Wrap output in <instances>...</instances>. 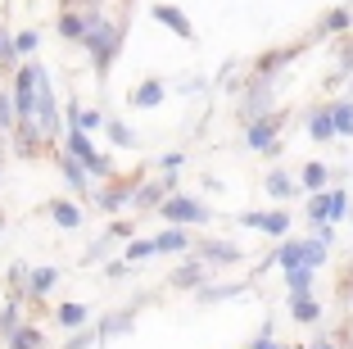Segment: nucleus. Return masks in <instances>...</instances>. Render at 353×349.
<instances>
[{"instance_id":"cd10ccee","label":"nucleus","mask_w":353,"mask_h":349,"mask_svg":"<svg viewBox=\"0 0 353 349\" xmlns=\"http://www.w3.org/2000/svg\"><path fill=\"white\" fill-rule=\"evenodd\" d=\"M50 214H54V223H59V227H77V223H82V214H77L73 205H54Z\"/></svg>"},{"instance_id":"f8f14e48","label":"nucleus","mask_w":353,"mask_h":349,"mask_svg":"<svg viewBox=\"0 0 353 349\" xmlns=\"http://www.w3.org/2000/svg\"><path fill=\"white\" fill-rule=\"evenodd\" d=\"M63 182L73 186V191H86V164L82 159H73V154L63 159Z\"/></svg>"},{"instance_id":"7ed1b4c3","label":"nucleus","mask_w":353,"mask_h":349,"mask_svg":"<svg viewBox=\"0 0 353 349\" xmlns=\"http://www.w3.org/2000/svg\"><path fill=\"white\" fill-rule=\"evenodd\" d=\"M68 154H73V159H82L86 173H95V177H109V168H114L109 159H104V154L91 150V141H86L82 127H68Z\"/></svg>"},{"instance_id":"412c9836","label":"nucleus","mask_w":353,"mask_h":349,"mask_svg":"<svg viewBox=\"0 0 353 349\" xmlns=\"http://www.w3.org/2000/svg\"><path fill=\"white\" fill-rule=\"evenodd\" d=\"M168 182H172V177H168ZM168 182H159V186H141V191L132 196V205H154V200H163Z\"/></svg>"},{"instance_id":"aec40b11","label":"nucleus","mask_w":353,"mask_h":349,"mask_svg":"<svg viewBox=\"0 0 353 349\" xmlns=\"http://www.w3.org/2000/svg\"><path fill=\"white\" fill-rule=\"evenodd\" d=\"M14 123H19V113H14V95L0 91V132H14Z\"/></svg>"},{"instance_id":"9d476101","label":"nucleus","mask_w":353,"mask_h":349,"mask_svg":"<svg viewBox=\"0 0 353 349\" xmlns=\"http://www.w3.org/2000/svg\"><path fill=\"white\" fill-rule=\"evenodd\" d=\"M308 136H312V141H331V136H335V118H331V109H317V113L308 118Z\"/></svg>"},{"instance_id":"dca6fc26","label":"nucleus","mask_w":353,"mask_h":349,"mask_svg":"<svg viewBox=\"0 0 353 349\" xmlns=\"http://www.w3.org/2000/svg\"><path fill=\"white\" fill-rule=\"evenodd\" d=\"M285 277H290V295H308V286H312V267L308 263H303V267H290Z\"/></svg>"},{"instance_id":"1a4fd4ad","label":"nucleus","mask_w":353,"mask_h":349,"mask_svg":"<svg viewBox=\"0 0 353 349\" xmlns=\"http://www.w3.org/2000/svg\"><path fill=\"white\" fill-rule=\"evenodd\" d=\"M59 37H68V41H86V19L73 10V5H68L63 19H59Z\"/></svg>"},{"instance_id":"9b49d317","label":"nucleus","mask_w":353,"mask_h":349,"mask_svg":"<svg viewBox=\"0 0 353 349\" xmlns=\"http://www.w3.org/2000/svg\"><path fill=\"white\" fill-rule=\"evenodd\" d=\"M186 245H190V236H186V232H181V223H176L172 232H163V236L154 240V249H159V254H181V249H186Z\"/></svg>"},{"instance_id":"f257e3e1","label":"nucleus","mask_w":353,"mask_h":349,"mask_svg":"<svg viewBox=\"0 0 353 349\" xmlns=\"http://www.w3.org/2000/svg\"><path fill=\"white\" fill-rule=\"evenodd\" d=\"M86 50H91V59H95V73H109V59H114V50H118V23H109V19H100V14H91L86 19Z\"/></svg>"},{"instance_id":"c9c22d12","label":"nucleus","mask_w":353,"mask_h":349,"mask_svg":"<svg viewBox=\"0 0 353 349\" xmlns=\"http://www.w3.org/2000/svg\"><path fill=\"white\" fill-rule=\"evenodd\" d=\"M181 164H186V159H181V154H168V159H163V168H168V177H176V173H181Z\"/></svg>"},{"instance_id":"c756f323","label":"nucleus","mask_w":353,"mask_h":349,"mask_svg":"<svg viewBox=\"0 0 353 349\" xmlns=\"http://www.w3.org/2000/svg\"><path fill=\"white\" fill-rule=\"evenodd\" d=\"M150 254H159L154 240H132V245H127V258H132V263H141V258H150Z\"/></svg>"},{"instance_id":"e433bc0d","label":"nucleus","mask_w":353,"mask_h":349,"mask_svg":"<svg viewBox=\"0 0 353 349\" xmlns=\"http://www.w3.org/2000/svg\"><path fill=\"white\" fill-rule=\"evenodd\" d=\"M254 349H285V345H276V340H272V336H268V331H263V336H259V340H254Z\"/></svg>"},{"instance_id":"c85d7f7f","label":"nucleus","mask_w":353,"mask_h":349,"mask_svg":"<svg viewBox=\"0 0 353 349\" xmlns=\"http://www.w3.org/2000/svg\"><path fill=\"white\" fill-rule=\"evenodd\" d=\"M344 28H349V10H331L322 19V32H344Z\"/></svg>"},{"instance_id":"f3484780","label":"nucleus","mask_w":353,"mask_h":349,"mask_svg":"<svg viewBox=\"0 0 353 349\" xmlns=\"http://www.w3.org/2000/svg\"><path fill=\"white\" fill-rule=\"evenodd\" d=\"M290 308H294V318H299V322H317V313H322L308 295H290Z\"/></svg>"},{"instance_id":"7c9ffc66","label":"nucleus","mask_w":353,"mask_h":349,"mask_svg":"<svg viewBox=\"0 0 353 349\" xmlns=\"http://www.w3.org/2000/svg\"><path fill=\"white\" fill-rule=\"evenodd\" d=\"M303 186L322 191V186H326V168H322V164H308V168H303Z\"/></svg>"},{"instance_id":"2eb2a0df","label":"nucleus","mask_w":353,"mask_h":349,"mask_svg":"<svg viewBox=\"0 0 353 349\" xmlns=\"http://www.w3.org/2000/svg\"><path fill=\"white\" fill-rule=\"evenodd\" d=\"M54 281H59V272H54V267H37V272L28 277V290H32V295H46Z\"/></svg>"},{"instance_id":"0eeeda50","label":"nucleus","mask_w":353,"mask_h":349,"mask_svg":"<svg viewBox=\"0 0 353 349\" xmlns=\"http://www.w3.org/2000/svg\"><path fill=\"white\" fill-rule=\"evenodd\" d=\"M245 141H250V150H268V145L276 141V118H259V123L245 132Z\"/></svg>"},{"instance_id":"58836bf2","label":"nucleus","mask_w":353,"mask_h":349,"mask_svg":"<svg viewBox=\"0 0 353 349\" xmlns=\"http://www.w3.org/2000/svg\"><path fill=\"white\" fill-rule=\"evenodd\" d=\"M308 349H335V345H331V340H317V345H308Z\"/></svg>"},{"instance_id":"ddd939ff","label":"nucleus","mask_w":353,"mask_h":349,"mask_svg":"<svg viewBox=\"0 0 353 349\" xmlns=\"http://www.w3.org/2000/svg\"><path fill=\"white\" fill-rule=\"evenodd\" d=\"M54 318H59V327H86V304H59V313H54Z\"/></svg>"},{"instance_id":"f03ea898","label":"nucleus","mask_w":353,"mask_h":349,"mask_svg":"<svg viewBox=\"0 0 353 349\" xmlns=\"http://www.w3.org/2000/svg\"><path fill=\"white\" fill-rule=\"evenodd\" d=\"M326 240H331V232H326V227H322V236L308 240V245H303V240H285V245L276 249V263L285 267V272H290V267H303V263L317 267L326 258Z\"/></svg>"},{"instance_id":"4c0bfd02","label":"nucleus","mask_w":353,"mask_h":349,"mask_svg":"<svg viewBox=\"0 0 353 349\" xmlns=\"http://www.w3.org/2000/svg\"><path fill=\"white\" fill-rule=\"evenodd\" d=\"M86 345H91V336H77V340H73L68 349H86Z\"/></svg>"},{"instance_id":"423d86ee","label":"nucleus","mask_w":353,"mask_h":349,"mask_svg":"<svg viewBox=\"0 0 353 349\" xmlns=\"http://www.w3.org/2000/svg\"><path fill=\"white\" fill-rule=\"evenodd\" d=\"M240 223H245V227H263L268 236H285L290 218H285V214H240Z\"/></svg>"},{"instance_id":"a211bd4d","label":"nucleus","mask_w":353,"mask_h":349,"mask_svg":"<svg viewBox=\"0 0 353 349\" xmlns=\"http://www.w3.org/2000/svg\"><path fill=\"white\" fill-rule=\"evenodd\" d=\"M331 118H335V136H353V104H335Z\"/></svg>"},{"instance_id":"ea45409f","label":"nucleus","mask_w":353,"mask_h":349,"mask_svg":"<svg viewBox=\"0 0 353 349\" xmlns=\"http://www.w3.org/2000/svg\"><path fill=\"white\" fill-rule=\"evenodd\" d=\"M63 5H95V0H63Z\"/></svg>"},{"instance_id":"6ab92c4d","label":"nucleus","mask_w":353,"mask_h":349,"mask_svg":"<svg viewBox=\"0 0 353 349\" xmlns=\"http://www.w3.org/2000/svg\"><path fill=\"white\" fill-rule=\"evenodd\" d=\"M290 191H294V182H290L285 173H268V196H272V200H285Z\"/></svg>"},{"instance_id":"4468645a","label":"nucleus","mask_w":353,"mask_h":349,"mask_svg":"<svg viewBox=\"0 0 353 349\" xmlns=\"http://www.w3.org/2000/svg\"><path fill=\"white\" fill-rule=\"evenodd\" d=\"M10 349H41V331H37V327H23V322H19V331L10 336Z\"/></svg>"},{"instance_id":"20e7f679","label":"nucleus","mask_w":353,"mask_h":349,"mask_svg":"<svg viewBox=\"0 0 353 349\" xmlns=\"http://www.w3.org/2000/svg\"><path fill=\"white\" fill-rule=\"evenodd\" d=\"M163 218H172V223H208V209L199 205V200H186V196H172V200H163Z\"/></svg>"},{"instance_id":"39448f33","label":"nucleus","mask_w":353,"mask_h":349,"mask_svg":"<svg viewBox=\"0 0 353 349\" xmlns=\"http://www.w3.org/2000/svg\"><path fill=\"white\" fill-rule=\"evenodd\" d=\"M150 19H159V23H163L168 32H176L181 41H190V37H195V28H190V19H186L181 10H176V5H163V0H154V5H150Z\"/></svg>"},{"instance_id":"473e14b6","label":"nucleus","mask_w":353,"mask_h":349,"mask_svg":"<svg viewBox=\"0 0 353 349\" xmlns=\"http://www.w3.org/2000/svg\"><path fill=\"white\" fill-rule=\"evenodd\" d=\"M109 136H114V141H118V145H136V136H132V132H127V127H123V123H109Z\"/></svg>"},{"instance_id":"4be33fe9","label":"nucleus","mask_w":353,"mask_h":349,"mask_svg":"<svg viewBox=\"0 0 353 349\" xmlns=\"http://www.w3.org/2000/svg\"><path fill=\"white\" fill-rule=\"evenodd\" d=\"M199 277H204L199 267H176V272H172V286H181V290H195V286H199Z\"/></svg>"},{"instance_id":"2f4dec72","label":"nucleus","mask_w":353,"mask_h":349,"mask_svg":"<svg viewBox=\"0 0 353 349\" xmlns=\"http://www.w3.org/2000/svg\"><path fill=\"white\" fill-rule=\"evenodd\" d=\"M37 41H41L37 32H19V37H14V55H32V50H37Z\"/></svg>"},{"instance_id":"a878e982","label":"nucleus","mask_w":353,"mask_h":349,"mask_svg":"<svg viewBox=\"0 0 353 349\" xmlns=\"http://www.w3.org/2000/svg\"><path fill=\"white\" fill-rule=\"evenodd\" d=\"M263 109H268V82H259L250 91V100H245V113H263Z\"/></svg>"},{"instance_id":"6e6552de","label":"nucleus","mask_w":353,"mask_h":349,"mask_svg":"<svg viewBox=\"0 0 353 349\" xmlns=\"http://www.w3.org/2000/svg\"><path fill=\"white\" fill-rule=\"evenodd\" d=\"M132 104H136V109H154V104H163V82H154V77L141 82L132 91Z\"/></svg>"},{"instance_id":"5701e85b","label":"nucleus","mask_w":353,"mask_h":349,"mask_svg":"<svg viewBox=\"0 0 353 349\" xmlns=\"http://www.w3.org/2000/svg\"><path fill=\"white\" fill-rule=\"evenodd\" d=\"M127 200H132V191H127V186H118V191H100V209H123Z\"/></svg>"},{"instance_id":"f704fd0d","label":"nucleus","mask_w":353,"mask_h":349,"mask_svg":"<svg viewBox=\"0 0 353 349\" xmlns=\"http://www.w3.org/2000/svg\"><path fill=\"white\" fill-rule=\"evenodd\" d=\"M77 127H82V132H95V127H100V113H91V109L77 113Z\"/></svg>"},{"instance_id":"393cba45","label":"nucleus","mask_w":353,"mask_h":349,"mask_svg":"<svg viewBox=\"0 0 353 349\" xmlns=\"http://www.w3.org/2000/svg\"><path fill=\"white\" fill-rule=\"evenodd\" d=\"M19 313H23L19 304H10V308H5V313H0V336H5V340H10L14 331H19Z\"/></svg>"},{"instance_id":"72a5a7b5","label":"nucleus","mask_w":353,"mask_h":349,"mask_svg":"<svg viewBox=\"0 0 353 349\" xmlns=\"http://www.w3.org/2000/svg\"><path fill=\"white\" fill-rule=\"evenodd\" d=\"M19 55H14V41L5 37V28H0V64H14Z\"/></svg>"},{"instance_id":"bb28decb","label":"nucleus","mask_w":353,"mask_h":349,"mask_svg":"<svg viewBox=\"0 0 353 349\" xmlns=\"http://www.w3.org/2000/svg\"><path fill=\"white\" fill-rule=\"evenodd\" d=\"M127 327H132V313H118V318H109V322L100 327V340H104V336H123Z\"/></svg>"},{"instance_id":"b1692460","label":"nucleus","mask_w":353,"mask_h":349,"mask_svg":"<svg viewBox=\"0 0 353 349\" xmlns=\"http://www.w3.org/2000/svg\"><path fill=\"white\" fill-rule=\"evenodd\" d=\"M204 258H208V263H236L240 249H231V245H208V249H204Z\"/></svg>"}]
</instances>
